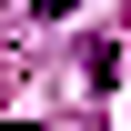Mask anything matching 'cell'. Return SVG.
<instances>
[{"label":"cell","mask_w":131,"mask_h":131,"mask_svg":"<svg viewBox=\"0 0 131 131\" xmlns=\"http://www.w3.org/2000/svg\"><path fill=\"white\" fill-rule=\"evenodd\" d=\"M30 10H50V20H61V10H71V0H30Z\"/></svg>","instance_id":"1"}]
</instances>
